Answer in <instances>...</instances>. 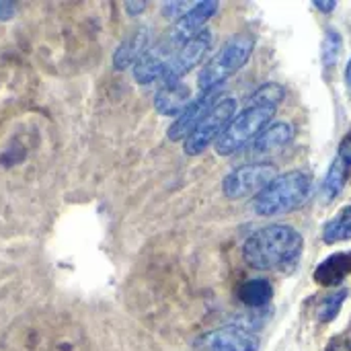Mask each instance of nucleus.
Instances as JSON below:
<instances>
[{"instance_id":"obj_1","label":"nucleus","mask_w":351,"mask_h":351,"mask_svg":"<svg viewBox=\"0 0 351 351\" xmlns=\"http://www.w3.org/2000/svg\"><path fill=\"white\" fill-rule=\"evenodd\" d=\"M304 249L302 234L288 224H269L253 232L243 245L247 265L259 271L288 269Z\"/></svg>"},{"instance_id":"obj_16","label":"nucleus","mask_w":351,"mask_h":351,"mask_svg":"<svg viewBox=\"0 0 351 351\" xmlns=\"http://www.w3.org/2000/svg\"><path fill=\"white\" fill-rule=\"evenodd\" d=\"M239 300L249 306V308H261L265 304L271 302L274 298V288L269 284V280L265 278H255V280H247L245 284L239 286L237 290Z\"/></svg>"},{"instance_id":"obj_2","label":"nucleus","mask_w":351,"mask_h":351,"mask_svg":"<svg viewBox=\"0 0 351 351\" xmlns=\"http://www.w3.org/2000/svg\"><path fill=\"white\" fill-rule=\"evenodd\" d=\"M313 191V177L304 171H290L278 175L257 197H253V212L257 216H280L300 208Z\"/></svg>"},{"instance_id":"obj_15","label":"nucleus","mask_w":351,"mask_h":351,"mask_svg":"<svg viewBox=\"0 0 351 351\" xmlns=\"http://www.w3.org/2000/svg\"><path fill=\"white\" fill-rule=\"evenodd\" d=\"M351 274V251L348 253H335L327 257L323 263L315 269V282L323 288L339 286Z\"/></svg>"},{"instance_id":"obj_22","label":"nucleus","mask_w":351,"mask_h":351,"mask_svg":"<svg viewBox=\"0 0 351 351\" xmlns=\"http://www.w3.org/2000/svg\"><path fill=\"white\" fill-rule=\"evenodd\" d=\"M195 4L193 2H165L162 4V14L167 19H181L183 14H187Z\"/></svg>"},{"instance_id":"obj_25","label":"nucleus","mask_w":351,"mask_h":351,"mask_svg":"<svg viewBox=\"0 0 351 351\" xmlns=\"http://www.w3.org/2000/svg\"><path fill=\"white\" fill-rule=\"evenodd\" d=\"M327 351H351V339H346V337H337L329 343Z\"/></svg>"},{"instance_id":"obj_18","label":"nucleus","mask_w":351,"mask_h":351,"mask_svg":"<svg viewBox=\"0 0 351 351\" xmlns=\"http://www.w3.org/2000/svg\"><path fill=\"white\" fill-rule=\"evenodd\" d=\"M348 183V165L337 158L333 160V165L329 167V173L325 177V183H323V195H325V202H333L346 187Z\"/></svg>"},{"instance_id":"obj_11","label":"nucleus","mask_w":351,"mask_h":351,"mask_svg":"<svg viewBox=\"0 0 351 351\" xmlns=\"http://www.w3.org/2000/svg\"><path fill=\"white\" fill-rule=\"evenodd\" d=\"M206 350L208 351H257L259 341L257 337L241 327V325H228L222 327L206 337Z\"/></svg>"},{"instance_id":"obj_21","label":"nucleus","mask_w":351,"mask_h":351,"mask_svg":"<svg viewBox=\"0 0 351 351\" xmlns=\"http://www.w3.org/2000/svg\"><path fill=\"white\" fill-rule=\"evenodd\" d=\"M286 97V88L278 82H267L263 86H259L249 105H269V107H278V103H282V99Z\"/></svg>"},{"instance_id":"obj_5","label":"nucleus","mask_w":351,"mask_h":351,"mask_svg":"<svg viewBox=\"0 0 351 351\" xmlns=\"http://www.w3.org/2000/svg\"><path fill=\"white\" fill-rule=\"evenodd\" d=\"M237 115V101L226 97L220 99L208 113L206 117L199 121V125L187 136L183 150L189 156H197L202 154L210 144H216V140L222 136V132L228 128V123L234 119Z\"/></svg>"},{"instance_id":"obj_27","label":"nucleus","mask_w":351,"mask_h":351,"mask_svg":"<svg viewBox=\"0 0 351 351\" xmlns=\"http://www.w3.org/2000/svg\"><path fill=\"white\" fill-rule=\"evenodd\" d=\"M123 6H125L128 14L136 16V14H142V12H144V8H146V2H125Z\"/></svg>"},{"instance_id":"obj_7","label":"nucleus","mask_w":351,"mask_h":351,"mask_svg":"<svg viewBox=\"0 0 351 351\" xmlns=\"http://www.w3.org/2000/svg\"><path fill=\"white\" fill-rule=\"evenodd\" d=\"M212 49V33L208 29H204L199 35H195L193 39H189L187 43H183L173 58L167 64V70L162 74V84H173V82H181V78L191 72L197 64H202L206 60V56Z\"/></svg>"},{"instance_id":"obj_10","label":"nucleus","mask_w":351,"mask_h":351,"mask_svg":"<svg viewBox=\"0 0 351 351\" xmlns=\"http://www.w3.org/2000/svg\"><path fill=\"white\" fill-rule=\"evenodd\" d=\"M177 51V47L165 37L160 39L156 45L148 47V51L134 64V78L140 84H150L154 80H160L169 60L173 58V53Z\"/></svg>"},{"instance_id":"obj_19","label":"nucleus","mask_w":351,"mask_h":351,"mask_svg":"<svg viewBox=\"0 0 351 351\" xmlns=\"http://www.w3.org/2000/svg\"><path fill=\"white\" fill-rule=\"evenodd\" d=\"M343 51V39L341 33L337 29H327L325 37H323V45H321V60L325 68L337 66L339 58Z\"/></svg>"},{"instance_id":"obj_14","label":"nucleus","mask_w":351,"mask_h":351,"mask_svg":"<svg viewBox=\"0 0 351 351\" xmlns=\"http://www.w3.org/2000/svg\"><path fill=\"white\" fill-rule=\"evenodd\" d=\"M150 45V33L146 27H138L132 35H128L115 49L113 53V68L115 70H125L130 64H136Z\"/></svg>"},{"instance_id":"obj_20","label":"nucleus","mask_w":351,"mask_h":351,"mask_svg":"<svg viewBox=\"0 0 351 351\" xmlns=\"http://www.w3.org/2000/svg\"><path fill=\"white\" fill-rule=\"evenodd\" d=\"M346 300H348V290H337V292L325 296V298L319 302V306H317V319H319L321 323H331V321H335V317L339 315V311H341V306H343Z\"/></svg>"},{"instance_id":"obj_23","label":"nucleus","mask_w":351,"mask_h":351,"mask_svg":"<svg viewBox=\"0 0 351 351\" xmlns=\"http://www.w3.org/2000/svg\"><path fill=\"white\" fill-rule=\"evenodd\" d=\"M339 158L351 167V134L350 136H346L343 140H341V144H339Z\"/></svg>"},{"instance_id":"obj_24","label":"nucleus","mask_w":351,"mask_h":351,"mask_svg":"<svg viewBox=\"0 0 351 351\" xmlns=\"http://www.w3.org/2000/svg\"><path fill=\"white\" fill-rule=\"evenodd\" d=\"M16 14L14 2H0V21H10Z\"/></svg>"},{"instance_id":"obj_3","label":"nucleus","mask_w":351,"mask_h":351,"mask_svg":"<svg viewBox=\"0 0 351 351\" xmlns=\"http://www.w3.org/2000/svg\"><path fill=\"white\" fill-rule=\"evenodd\" d=\"M253 49H255V37L251 33L243 31V33L232 35L222 45V49L199 70L197 86L202 88V93L222 86L226 78H230L249 62Z\"/></svg>"},{"instance_id":"obj_26","label":"nucleus","mask_w":351,"mask_h":351,"mask_svg":"<svg viewBox=\"0 0 351 351\" xmlns=\"http://www.w3.org/2000/svg\"><path fill=\"white\" fill-rule=\"evenodd\" d=\"M313 6L317 10H321L323 14H331L337 8V2L335 0H317V2H313Z\"/></svg>"},{"instance_id":"obj_13","label":"nucleus","mask_w":351,"mask_h":351,"mask_svg":"<svg viewBox=\"0 0 351 351\" xmlns=\"http://www.w3.org/2000/svg\"><path fill=\"white\" fill-rule=\"evenodd\" d=\"M191 103V90L185 82L162 84V88L154 95V109L160 115L179 117Z\"/></svg>"},{"instance_id":"obj_28","label":"nucleus","mask_w":351,"mask_h":351,"mask_svg":"<svg viewBox=\"0 0 351 351\" xmlns=\"http://www.w3.org/2000/svg\"><path fill=\"white\" fill-rule=\"evenodd\" d=\"M346 84H348V88H350L351 93V58L350 62H348V66H346Z\"/></svg>"},{"instance_id":"obj_8","label":"nucleus","mask_w":351,"mask_h":351,"mask_svg":"<svg viewBox=\"0 0 351 351\" xmlns=\"http://www.w3.org/2000/svg\"><path fill=\"white\" fill-rule=\"evenodd\" d=\"M222 90V86H216V88H212V90H206V93H202L195 101H191L189 103V107L175 119V123L169 128V132H167V136H169V140H173V142H185L187 140V136L199 125V121L206 117V113L218 103V93Z\"/></svg>"},{"instance_id":"obj_12","label":"nucleus","mask_w":351,"mask_h":351,"mask_svg":"<svg viewBox=\"0 0 351 351\" xmlns=\"http://www.w3.org/2000/svg\"><path fill=\"white\" fill-rule=\"evenodd\" d=\"M294 140V128L288 121H276L271 125H267L251 144L249 154L255 158H263L269 154L280 152L282 148H286L290 142Z\"/></svg>"},{"instance_id":"obj_4","label":"nucleus","mask_w":351,"mask_h":351,"mask_svg":"<svg viewBox=\"0 0 351 351\" xmlns=\"http://www.w3.org/2000/svg\"><path fill=\"white\" fill-rule=\"evenodd\" d=\"M274 113H276V107H269V105H249L247 109H243L239 115H234V119L216 140L214 144L216 152L220 156H230L239 152L241 148L249 146L267 128Z\"/></svg>"},{"instance_id":"obj_6","label":"nucleus","mask_w":351,"mask_h":351,"mask_svg":"<svg viewBox=\"0 0 351 351\" xmlns=\"http://www.w3.org/2000/svg\"><path fill=\"white\" fill-rule=\"evenodd\" d=\"M278 177L276 165L269 162H249L230 171L222 181V191L228 199H245L259 195Z\"/></svg>"},{"instance_id":"obj_17","label":"nucleus","mask_w":351,"mask_h":351,"mask_svg":"<svg viewBox=\"0 0 351 351\" xmlns=\"http://www.w3.org/2000/svg\"><path fill=\"white\" fill-rule=\"evenodd\" d=\"M323 241L327 245L351 241V204L343 206L323 228Z\"/></svg>"},{"instance_id":"obj_9","label":"nucleus","mask_w":351,"mask_h":351,"mask_svg":"<svg viewBox=\"0 0 351 351\" xmlns=\"http://www.w3.org/2000/svg\"><path fill=\"white\" fill-rule=\"evenodd\" d=\"M218 10V2L214 0H204V2H197L187 14H183L175 27L171 29V33L167 35V39L179 49L183 43H187L189 39H193L195 35H199L206 27V23L216 14Z\"/></svg>"}]
</instances>
